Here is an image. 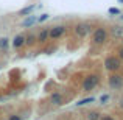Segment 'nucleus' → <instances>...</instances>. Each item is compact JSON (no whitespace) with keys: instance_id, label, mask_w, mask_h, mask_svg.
<instances>
[{"instance_id":"f257e3e1","label":"nucleus","mask_w":123,"mask_h":120,"mask_svg":"<svg viewBox=\"0 0 123 120\" xmlns=\"http://www.w3.org/2000/svg\"><path fill=\"white\" fill-rule=\"evenodd\" d=\"M97 84H98V76L97 75H89V76H86L84 81H83V90L84 92H90Z\"/></svg>"},{"instance_id":"f03ea898","label":"nucleus","mask_w":123,"mask_h":120,"mask_svg":"<svg viewBox=\"0 0 123 120\" xmlns=\"http://www.w3.org/2000/svg\"><path fill=\"white\" fill-rule=\"evenodd\" d=\"M120 66H122L120 59L115 58V56H109V58H106V61H105V67H106V70H109V72H115V70H118Z\"/></svg>"},{"instance_id":"7ed1b4c3","label":"nucleus","mask_w":123,"mask_h":120,"mask_svg":"<svg viewBox=\"0 0 123 120\" xmlns=\"http://www.w3.org/2000/svg\"><path fill=\"white\" fill-rule=\"evenodd\" d=\"M108 38V33H106L105 28H97L95 33H93V42L95 44H103Z\"/></svg>"},{"instance_id":"20e7f679","label":"nucleus","mask_w":123,"mask_h":120,"mask_svg":"<svg viewBox=\"0 0 123 120\" xmlns=\"http://www.w3.org/2000/svg\"><path fill=\"white\" fill-rule=\"evenodd\" d=\"M108 81H109V86H111L112 89H122V86H123L122 75H111Z\"/></svg>"},{"instance_id":"39448f33","label":"nucleus","mask_w":123,"mask_h":120,"mask_svg":"<svg viewBox=\"0 0 123 120\" xmlns=\"http://www.w3.org/2000/svg\"><path fill=\"white\" fill-rule=\"evenodd\" d=\"M89 31H90L89 24H78L75 27V33H76V36H78V38L87 36V34H89Z\"/></svg>"},{"instance_id":"423d86ee","label":"nucleus","mask_w":123,"mask_h":120,"mask_svg":"<svg viewBox=\"0 0 123 120\" xmlns=\"http://www.w3.org/2000/svg\"><path fill=\"white\" fill-rule=\"evenodd\" d=\"M64 31H66V28L64 27H53V28H50V38L51 39H58V38H61L64 34Z\"/></svg>"},{"instance_id":"0eeeda50","label":"nucleus","mask_w":123,"mask_h":120,"mask_svg":"<svg viewBox=\"0 0 123 120\" xmlns=\"http://www.w3.org/2000/svg\"><path fill=\"white\" fill-rule=\"evenodd\" d=\"M24 44H25V34H17L14 38V41H12V47L14 48H20Z\"/></svg>"},{"instance_id":"6e6552de","label":"nucleus","mask_w":123,"mask_h":120,"mask_svg":"<svg viewBox=\"0 0 123 120\" xmlns=\"http://www.w3.org/2000/svg\"><path fill=\"white\" fill-rule=\"evenodd\" d=\"M37 22V17L36 16H30L28 14V17L25 19V20H22V27L24 28H28V27H31V25H34Z\"/></svg>"},{"instance_id":"1a4fd4ad","label":"nucleus","mask_w":123,"mask_h":120,"mask_svg":"<svg viewBox=\"0 0 123 120\" xmlns=\"http://www.w3.org/2000/svg\"><path fill=\"white\" fill-rule=\"evenodd\" d=\"M50 103L51 105H62V95H59V94H53L50 98Z\"/></svg>"},{"instance_id":"9d476101","label":"nucleus","mask_w":123,"mask_h":120,"mask_svg":"<svg viewBox=\"0 0 123 120\" xmlns=\"http://www.w3.org/2000/svg\"><path fill=\"white\" fill-rule=\"evenodd\" d=\"M50 38V30H42L39 33V42H45Z\"/></svg>"},{"instance_id":"9b49d317","label":"nucleus","mask_w":123,"mask_h":120,"mask_svg":"<svg viewBox=\"0 0 123 120\" xmlns=\"http://www.w3.org/2000/svg\"><path fill=\"white\" fill-rule=\"evenodd\" d=\"M34 11V5H30V6H25V8L20 9V16H28Z\"/></svg>"},{"instance_id":"f8f14e48","label":"nucleus","mask_w":123,"mask_h":120,"mask_svg":"<svg viewBox=\"0 0 123 120\" xmlns=\"http://www.w3.org/2000/svg\"><path fill=\"white\" fill-rule=\"evenodd\" d=\"M92 101H95V98H93V97H87V98L80 100V101L76 103V106H84V105H87V103H92Z\"/></svg>"},{"instance_id":"ddd939ff","label":"nucleus","mask_w":123,"mask_h":120,"mask_svg":"<svg viewBox=\"0 0 123 120\" xmlns=\"http://www.w3.org/2000/svg\"><path fill=\"white\" fill-rule=\"evenodd\" d=\"M100 115H101V114H98V112H90V114H89V119L90 120H101Z\"/></svg>"},{"instance_id":"4468645a","label":"nucleus","mask_w":123,"mask_h":120,"mask_svg":"<svg viewBox=\"0 0 123 120\" xmlns=\"http://www.w3.org/2000/svg\"><path fill=\"white\" fill-rule=\"evenodd\" d=\"M25 44H28V45L34 44V36H25Z\"/></svg>"},{"instance_id":"2eb2a0df","label":"nucleus","mask_w":123,"mask_h":120,"mask_svg":"<svg viewBox=\"0 0 123 120\" xmlns=\"http://www.w3.org/2000/svg\"><path fill=\"white\" fill-rule=\"evenodd\" d=\"M6 45H8V39H6V38H3V39H0V47H3V48H5Z\"/></svg>"},{"instance_id":"dca6fc26","label":"nucleus","mask_w":123,"mask_h":120,"mask_svg":"<svg viewBox=\"0 0 123 120\" xmlns=\"http://www.w3.org/2000/svg\"><path fill=\"white\" fill-rule=\"evenodd\" d=\"M109 14H120V11L117 8H109Z\"/></svg>"},{"instance_id":"f3484780","label":"nucleus","mask_w":123,"mask_h":120,"mask_svg":"<svg viewBox=\"0 0 123 120\" xmlns=\"http://www.w3.org/2000/svg\"><path fill=\"white\" fill-rule=\"evenodd\" d=\"M47 19H48V14H42L41 17L37 19V20H39V22H45V20H47Z\"/></svg>"},{"instance_id":"a211bd4d","label":"nucleus","mask_w":123,"mask_h":120,"mask_svg":"<svg viewBox=\"0 0 123 120\" xmlns=\"http://www.w3.org/2000/svg\"><path fill=\"white\" fill-rule=\"evenodd\" d=\"M108 100H109V95H103L101 98H100V101H101V103H106Z\"/></svg>"},{"instance_id":"6ab92c4d","label":"nucleus","mask_w":123,"mask_h":120,"mask_svg":"<svg viewBox=\"0 0 123 120\" xmlns=\"http://www.w3.org/2000/svg\"><path fill=\"white\" fill-rule=\"evenodd\" d=\"M101 120H114V117H111V115H103Z\"/></svg>"},{"instance_id":"aec40b11","label":"nucleus","mask_w":123,"mask_h":120,"mask_svg":"<svg viewBox=\"0 0 123 120\" xmlns=\"http://www.w3.org/2000/svg\"><path fill=\"white\" fill-rule=\"evenodd\" d=\"M9 120H22V119L19 117V115H11V117H9Z\"/></svg>"},{"instance_id":"412c9836","label":"nucleus","mask_w":123,"mask_h":120,"mask_svg":"<svg viewBox=\"0 0 123 120\" xmlns=\"http://www.w3.org/2000/svg\"><path fill=\"white\" fill-rule=\"evenodd\" d=\"M118 55H120V58H122V59H123V48H122L120 51H118Z\"/></svg>"},{"instance_id":"4be33fe9","label":"nucleus","mask_w":123,"mask_h":120,"mask_svg":"<svg viewBox=\"0 0 123 120\" xmlns=\"http://www.w3.org/2000/svg\"><path fill=\"white\" fill-rule=\"evenodd\" d=\"M120 106H122V109H123V98L120 100Z\"/></svg>"},{"instance_id":"5701e85b","label":"nucleus","mask_w":123,"mask_h":120,"mask_svg":"<svg viewBox=\"0 0 123 120\" xmlns=\"http://www.w3.org/2000/svg\"><path fill=\"white\" fill-rule=\"evenodd\" d=\"M118 2H120V3H123V0H118Z\"/></svg>"},{"instance_id":"b1692460","label":"nucleus","mask_w":123,"mask_h":120,"mask_svg":"<svg viewBox=\"0 0 123 120\" xmlns=\"http://www.w3.org/2000/svg\"><path fill=\"white\" fill-rule=\"evenodd\" d=\"M122 19H123V16H122Z\"/></svg>"},{"instance_id":"393cba45","label":"nucleus","mask_w":123,"mask_h":120,"mask_svg":"<svg viewBox=\"0 0 123 120\" xmlns=\"http://www.w3.org/2000/svg\"><path fill=\"white\" fill-rule=\"evenodd\" d=\"M122 42H123V39H122Z\"/></svg>"}]
</instances>
